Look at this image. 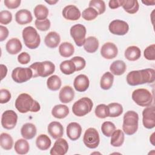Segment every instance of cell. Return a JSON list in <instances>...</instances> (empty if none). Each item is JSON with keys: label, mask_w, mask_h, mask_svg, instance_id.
<instances>
[{"label": "cell", "mask_w": 155, "mask_h": 155, "mask_svg": "<svg viewBox=\"0 0 155 155\" xmlns=\"http://www.w3.org/2000/svg\"><path fill=\"white\" fill-rule=\"evenodd\" d=\"M126 80L131 86L153 83L155 81V71L153 68L131 71L127 74Z\"/></svg>", "instance_id": "obj_1"}, {"label": "cell", "mask_w": 155, "mask_h": 155, "mask_svg": "<svg viewBox=\"0 0 155 155\" xmlns=\"http://www.w3.org/2000/svg\"><path fill=\"white\" fill-rule=\"evenodd\" d=\"M15 107L21 113L28 111L38 112L41 109L40 104L27 93L20 94L15 101Z\"/></svg>", "instance_id": "obj_2"}, {"label": "cell", "mask_w": 155, "mask_h": 155, "mask_svg": "<svg viewBox=\"0 0 155 155\" xmlns=\"http://www.w3.org/2000/svg\"><path fill=\"white\" fill-rule=\"evenodd\" d=\"M29 68L32 70L33 78L38 76L45 78L53 74L55 71L54 64L48 61L35 62Z\"/></svg>", "instance_id": "obj_3"}, {"label": "cell", "mask_w": 155, "mask_h": 155, "mask_svg": "<svg viewBox=\"0 0 155 155\" xmlns=\"http://www.w3.org/2000/svg\"><path fill=\"white\" fill-rule=\"evenodd\" d=\"M139 115L134 111H127L123 117L122 130L127 135L134 134L138 129Z\"/></svg>", "instance_id": "obj_4"}, {"label": "cell", "mask_w": 155, "mask_h": 155, "mask_svg": "<svg viewBox=\"0 0 155 155\" xmlns=\"http://www.w3.org/2000/svg\"><path fill=\"white\" fill-rule=\"evenodd\" d=\"M22 35L24 44L28 48L35 49L40 45V36L34 27L28 26L24 28L22 30Z\"/></svg>", "instance_id": "obj_5"}, {"label": "cell", "mask_w": 155, "mask_h": 155, "mask_svg": "<svg viewBox=\"0 0 155 155\" xmlns=\"http://www.w3.org/2000/svg\"><path fill=\"white\" fill-rule=\"evenodd\" d=\"M132 99L140 107H149L151 105L153 97L150 91L145 88H138L133 91Z\"/></svg>", "instance_id": "obj_6"}, {"label": "cell", "mask_w": 155, "mask_h": 155, "mask_svg": "<svg viewBox=\"0 0 155 155\" xmlns=\"http://www.w3.org/2000/svg\"><path fill=\"white\" fill-rule=\"evenodd\" d=\"M93 106L92 101L87 97H84L74 103L72 107V111L76 116H84L91 111Z\"/></svg>", "instance_id": "obj_7"}, {"label": "cell", "mask_w": 155, "mask_h": 155, "mask_svg": "<svg viewBox=\"0 0 155 155\" xmlns=\"http://www.w3.org/2000/svg\"><path fill=\"white\" fill-rule=\"evenodd\" d=\"M83 142L85 145L90 149L96 148L100 142L98 131L94 128H88L84 135Z\"/></svg>", "instance_id": "obj_8"}, {"label": "cell", "mask_w": 155, "mask_h": 155, "mask_svg": "<svg viewBox=\"0 0 155 155\" xmlns=\"http://www.w3.org/2000/svg\"><path fill=\"white\" fill-rule=\"evenodd\" d=\"M70 33L77 46L81 47L84 45L87 33L86 28L84 25L78 24L73 25L70 28Z\"/></svg>", "instance_id": "obj_9"}, {"label": "cell", "mask_w": 155, "mask_h": 155, "mask_svg": "<svg viewBox=\"0 0 155 155\" xmlns=\"http://www.w3.org/2000/svg\"><path fill=\"white\" fill-rule=\"evenodd\" d=\"M12 78L16 83H24L33 78V72L29 67H16L12 71Z\"/></svg>", "instance_id": "obj_10"}, {"label": "cell", "mask_w": 155, "mask_h": 155, "mask_svg": "<svg viewBox=\"0 0 155 155\" xmlns=\"http://www.w3.org/2000/svg\"><path fill=\"white\" fill-rule=\"evenodd\" d=\"M18 115L12 110L5 111L1 116V125L2 127L7 130L14 128L17 124Z\"/></svg>", "instance_id": "obj_11"}, {"label": "cell", "mask_w": 155, "mask_h": 155, "mask_svg": "<svg viewBox=\"0 0 155 155\" xmlns=\"http://www.w3.org/2000/svg\"><path fill=\"white\" fill-rule=\"evenodd\" d=\"M110 33L118 36H123L127 34L129 30V25L124 21L116 19L112 21L108 26Z\"/></svg>", "instance_id": "obj_12"}, {"label": "cell", "mask_w": 155, "mask_h": 155, "mask_svg": "<svg viewBox=\"0 0 155 155\" xmlns=\"http://www.w3.org/2000/svg\"><path fill=\"white\" fill-rule=\"evenodd\" d=\"M142 123L145 128L152 129L155 127V108L147 107L142 111Z\"/></svg>", "instance_id": "obj_13"}, {"label": "cell", "mask_w": 155, "mask_h": 155, "mask_svg": "<svg viewBox=\"0 0 155 155\" xmlns=\"http://www.w3.org/2000/svg\"><path fill=\"white\" fill-rule=\"evenodd\" d=\"M68 150V144L67 140L63 138H58L54 142L53 147L51 148L50 154L51 155H64Z\"/></svg>", "instance_id": "obj_14"}, {"label": "cell", "mask_w": 155, "mask_h": 155, "mask_svg": "<svg viewBox=\"0 0 155 155\" xmlns=\"http://www.w3.org/2000/svg\"><path fill=\"white\" fill-rule=\"evenodd\" d=\"M118 53V49L116 45L112 42L105 43L101 48L102 56L107 59H112L116 57Z\"/></svg>", "instance_id": "obj_15"}, {"label": "cell", "mask_w": 155, "mask_h": 155, "mask_svg": "<svg viewBox=\"0 0 155 155\" xmlns=\"http://www.w3.org/2000/svg\"><path fill=\"white\" fill-rule=\"evenodd\" d=\"M62 14L65 19L69 21H77L81 16L80 10L74 5H68L65 6L62 10Z\"/></svg>", "instance_id": "obj_16"}, {"label": "cell", "mask_w": 155, "mask_h": 155, "mask_svg": "<svg viewBox=\"0 0 155 155\" xmlns=\"http://www.w3.org/2000/svg\"><path fill=\"white\" fill-rule=\"evenodd\" d=\"M66 133L70 140L73 141L76 140L81 137L82 133L81 126L77 122H70L67 126Z\"/></svg>", "instance_id": "obj_17"}, {"label": "cell", "mask_w": 155, "mask_h": 155, "mask_svg": "<svg viewBox=\"0 0 155 155\" xmlns=\"http://www.w3.org/2000/svg\"><path fill=\"white\" fill-rule=\"evenodd\" d=\"M90 81L85 74H79L77 76L73 82L75 90L79 92L85 91L89 87Z\"/></svg>", "instance_id": "obj_18"}, {"label": "cell", "mask_w": 155, "mask_h": 155, "mask_svg": "<svg viewBox=\"0 0 155 155\" xmlns=\"http://www.w3.org/2000/svg\"><path fill=\"white\" fill-rule=\"evenodd\" d=\"M47 131L50 136L54 139L61 137L64 134L63 126L60 122L56 121L51 122L48 124Z\"/></svg>", "instance_id": "obj_19"}, {"label": "cell", "mask_w": 155, "mask_h": 155, "mask_svg": "<svg viewBox=\"0 0 155 155\" xmlns=\"http://www.w3.org/2000/svg\"><path fill=\"white\" fill-rule=\"evenodd\" d=\"M15 20L20 25H25L30 23L33 20L31 12L27 9H21L15 14Z\"/></svg>", "instance_id": "obj_20"}, {"label": "cell", "mask_w": 155, "mask_h": 155, "mask_svg": "<svg viewBox=\"0 0 155 155\" xmlns=\"http://www.w3.org/2000/svg\"><path fill=\"white\" fill-rule=\"evenodd\" d=\"M74 97V92L73 88L70 86L66 85L62 88L59 93V99L63 104L70 102Z\"/></svg>", "instance_id": "obj_21"}, {"label": "cell", "mask_w": 155, "mask_h": 155, "mask_svg": "<svg viewBox=\"0 0 155 155\" xmlns=\"http://www.w3.org/2000/svg\"><path fill=\"white\" fill-rule=\"evenodd\" d=\"M22 48V45L20 40L16 38L8 40L5 45L6 50L10 54H16L19 53Z\"/></svg>", "instance_id": "obj_22"}, {"label": "cell", "mask_w": 155, "mask_h": 155, "mask_svg": "<svg viewBox=\"0 0 155 155\" xmlns=\"http://www.w3.org/2000/svg\"><path fill=\"white\" fill-rule=\"evenodd\" d=\"M61 41L60 35L56 31L49 32L45 37L44 43L47 47L50 48H56Z\"/></svg>", "instance_id": "obj_23"}, {"label": "cell", "mask_w": 155, "mask_h": 155, "mask_svg": "<svg viewBox=\"0 0 155 155\" xmlns=\"http://www.w3.org/2000/svg\"><path fill=\"white\" fill-rule=\"evenodd\" d=\"M37 130L35 125L31 123L24 124L21 129V136L25 139H33L36 134Z\"/></svg>", "instance_id": "obj_24"}, {"label": "cell", "mask_w": 155, "mask_h": 155, "mask_svg": "<svg viewBox=\"0 0 155 155\" xmlns=\"http://www.w3.org/2000/svg\"><path fill=\"white\" fill-rule=\"evenodd\" d=\"M99 41L94 36H89L85 39L84 44V50L90 53L96 52L99 48Z\"/></svg>", "instance_id": "obj_25"}, {"label": "cell", "mask_w": 155, "mask_h": 155, "mask_svg": "<svg viewBox=\"0 0 155 155\" xmlns=\"http://www.w3.org/2000/svg\"><path fill=\"white\" fill-rule=\"evenodd\" d=\"M69 114V108L65 105L58 104L53 107L51 110V114L57 119H63Z\"/></svg>", "instance_id": "obj_26"}, {"label": "cell", "mask_w": 155, "mask_h": 155, "mask_svg": "<svg viewBox=\"0 0 155 155\" xmlns=\"http://www.w3.org/2000/svg\"><path fill=\"white\" fill-rule=\"evenodd\" d=\"M124 56L128 61H137L140 58L141 56L140 49L137 46H130L125 50Z\"/></svg>", "instance_id": "obj_27"}, {"label": "cell", "mask_w": 155, "mask_h": 155, "mask_svg": "<svg viewBox=\"0 0 155 155\" xmlns=\"http://www.w3.org/2000/svg\"><path fill=\"white\" fill-rule=\"evenodd\" d=\"M127 66L125 63L121 60H116L111 63L110 67L111 73L116 76L123 74L126 71Z\"/></svg>", "instance_id": "obj_28"}, {"label": "cell", "mask_w": 155, "mask_h": 155, "mask_svg": "<svg viewBox=\"0 0 155 155\" xmlns=\"http://www.w3.org/2000/svg\"><path fill=\"white\" fill-rule=\"evenodd\" d=\"M125 136L124 131L120 129L115 130L111 136L110 143L113 147H119L124 143Z\"/></svg>", "instance_id": "obj_29"}, {"label": "cell", "mask_w": 155, "mask_h": 155, "mask_svg": "<svg viewBox=\"0 0 155 155\" xmlns=\"http://www.w3.org/2000/svg\"><path fill=\"white\" fill-rule=\"evenodd\" d=\"M122 7L129 14H134L139 8V2L136 0H122Z\"/></svg>", "instance_id": "obj_30"}, {"label": "cell", "mask_w": 155, "mask_h": 155, "mask_svg": "<svg viewBox=\"0 0 155 155\" xmlns=\"http://www.w3.org/2000/svg\"><path fill=\"white\" fill-rule=\"evenodd\" d=\"M51 142L49 137L46 134H40L39 135L36 140V147L42 151L47 150L51 146Z\"/></svg>", "instance_id": "obj_31"}, {"label": "cell", "mask_w": 155, "mask_h": 155, "mask_svg": "<svg viewBox=\"0 0 155 155\" xmlns=\"http://www.w3.org/2000/svg\"><path fill=\"white\" fill-rule=\"evenodd\" d=\"M74 46L70 42H62L59 47V53L60 55L64 58H69L71 56L74 54Z\"/></svg>", "instance_id": "obj_32"}, {"label": "cell", "mask_w": 155, "mask_h": 155, "mask_svg": "<svg viewBox=\"0 0 155 155\" xmlns=\"http://www.w3.org/2000/svg\"><path fill=\"white\" fill-rule=\"evenodd\" d=\"M114 81V76L113 74L107 71L101 77L100 81V86L101 88L103 90H107L111 88L113 85Z\"/></svg>", "instance_id": "obj_33"}, {"label": "cell", "mask_w": 155, "mask_h": 155, "mask_svg": "<svg viewBox=\"0 0 155 155\" xmlns=\"http://www.w3.org/2000/svg\"><path fill=\"white\" fill-rule=\"evenodd\" d=\"M15 151L19 154H25L30 150L29 143L25 139H19L15 143Z\"/></svg>", "instance_id": "obj_34"}, {"label": "cell", "mask_w": 155, "mask_h": 155, "mask_svg": "<svg viewBox=\"0 0 155 155\" xmlns=\"http://www.w3.org/2000/svg\"><path fill=\"white\" fill-rule=\"evenodd\" d=\"M1 147L5 150H10L13 145V140L12 136L6 133H2L0 136Z\"/></svg>", "instance_id": "obj_35"}, {"label": "cell", "mask_w": 155, "mask_h": 155, "mask_svg": "<svg viewBox=\"0 0 155 155\" xmlns=\"http://www.w3.org/2000/svg\"><path fill=\"white\" fill-rule=\"evenodd\" d=\"M33 12L35 16L39 21L46 19L48 15V10L47 7L42 4L37 5L35 7Z\"/></svg>", "instance_id": "obj_36"}, {"label": "cell", "mask_w": 155, "mask_h": 155, "mask_svg": "<svg viewBox=\"0 0 155 155\" xmlns=\"http://www.w3.org/2000/svg\"><path fill=\"white\" fill-rule=\"evenodd\" d=\"M60 70L61 72L66 75H70L76 71V66L71 60H66L62 62L60 64Z\"/></svg>", "instance_id": "obj_37"}, {"label": "cell", "mask_w": 155, "mask_h": 155, "mask_svg": "<svg viewBox=\"0 0 155 155\" xmlns=\"http://www.w3.org/2000/svg\"><path fill=\"white\" fill-rule=\"evenodd\" d=\"M62 85V81L60 78L57 75H52L47 79V85L49 90L51 91L58 90Z\"/></svg>", "instance_id": "obj_38"}, {"label": "cell", "mask_w": 155, "mask_h": 155, "mask_svg": "<svg viewBox=\"0 0 155 155\" xmlns=\"http://www.w3.org/2000/svg\"><path fill=\"white\" fill-rule=\"evenodd\" d=\"M109 110V117H118L123 112V107L121 104L116 102L109 104L108 105Z\"/></svg>", "instance_id": "obj_39"}, {"label": "cell", "mask_w": 155, "mask_h": 155, "mask_svg": "<svg viewBox=\"0 0 155 155\" xmlns=\"http://www.w3.org/2000/svg\"><path fill=\"white\" fill-rule=\"evenodd\" d=\"M116 130L115 125L110 121L104 122L101 126V131L106 137H111L113 133Z\"/></svg>", "instance_id": "obj_40"}, {"label": "cell", "mask_w": 155, "mask_h": 155, "mask_svg": "<svg viewBox=\"0 0 155 155\" xmlns=\"http://www.w3.org/2000/svg\"><path fill=\"white\" fill-rule=\"evenodd\" d=\"M89 7L94 8L98 13V15H102L105 12V4L104 1L91 0L89 2Z\"/></svg>", "instance_id": "obj_41"}, {"label": "cell", "mask_w": 155, "mask_h": 155, "mask_svg": "<svg viewBox=\"0 0 155 155\" xmlns=\"http://www.w3.org/2000/svg\"><path fill=\"white\" fill-rule=\"evenodd\" d=\"M94 113L95 115L100 119H104L107 117H109L108 107L105 104H99L96 107Z\"/></svg>", "instance_id": "obj_42"}, {"label": "cell", "mask_w": 155, "mask_h": 155, "mask_svg": "<svg viewBox=\"0 0 155 155\" xmlns=\"http://www.w3.org/2000/svg\"><path fill=\"white\" fill-rule=\"evenodd\" d=\"M97 12L92 7H88L85 8L82 13V18L86 21H92L97 18L98 16Z\"/></svg>", "instance_id": "obj_43"}, {"label": "cell", "mask_w": 155, "mask_h": 155, "mask_svg": "<svg viewBox=\"0 0 155 155\" xmlns=\"http://www.w3.org/2000/svg\"><path fill=\"white\" fill-rule=\"evenodd\" d=\"M35 25L36 28L39 30L42 31H45L50 28L51 23L48 19H46L42 21L36 19L35 22Z\"/></svg>", "instance_id": "obj_44"}, {"label": "cell", "mask_w": 155, "mask_h": 155, "mask_svg": "<svg viewBox=\"0 0 155 155\" xmlns=\"http://www.w3.org/2000/svg\"><path fill=\"white\" fill-rule=\"evenodd\" d=\"M143 56L147 60H155V45L154 44L149 45L143 51Z\"/></svg>", "instance_id": "obj_45"}, {"label": "cell", "mask_w": 155, "mask_h": 155, "mask_svg": "<svg viewBox=\"0 0 155 155\" xmlns=\"http://www.w3.org/2000/svg\"><path fill=\"white\" fill-rule=\"evenodd\" d=\"M76 66V71H79L84 69L86 65L85 60L81 56H74L70 59Z\"/></svg>", "instance_id": "obj_46"}, {"label": "cell", "mask_w": 155, "mask_h": 155, "mask_svg": "<svg viewBox=\"0 0 155 155\" xmlns=\"http://www.w3.org/2000/svg\"><path fill=\"white\" fill-rule=\"evenodd\" d=\"M12 20V14L8 10H2L0 12V23L7 25L11 22Z\"/></svg>", "instance_id": "obj_47"}, {"label": "cell", "mask_w": 155, "mask_h": 155, "mask_svg": "<svg viewBox=\"0 0 155 155\" xmlns=\"http://www.w3.org/2000/svg\"><path fill=\"white\" fill-rule=\"evenodd\" d=\"M11 93L7 89H1L0 90V103L5 104L7 103L11 99Z\"/></svg>", "instance_id": "obj_48"}, {"label": "cell", "mask_w": 155, "mask_h": 155, "mask_svg": "<svg viewBox=\"0 0 155 155\" xmlns=\"http://www.w3.org/2000/svg\"><path fill=\"white\" fill-rule=\"evenodd\" d=\"M21 0H4V5L10 9H15L18 8L21 4Z\"/></svg>", "instance_id": "obj_49"}, {"label": "cell", "mask_w": 155, "mask_h": 155, "mask_svg": "<svg viewBox=\"0 0 155 155\" xmlns=\"http://www.w3.org/2000/svg\"><path fill=\"white\" fill-rule=\"evenodd\" d=\"M18 61L21 64H27L30 61V56L27 52H22L18 55Z\"/></svg>", "instance_id": "obj_50"}, {"label": "cell", "mask_w": 155, "mask_h": 155, "mask_svg": "<svg viewBox=\"0 0 155 155\" xmlns=\"http://www.w3.org/2000/svg\"><path fill=\"white\" fill-rule=\"evenodd\" d=\"M8 30L7 27L1 25H0V41H4L8 36Z\"/></svg>", "instance_id": "obj_51"}, {"label": "cell", "mask_w": 155, "mask_h": 155, "mask_svg": "<svg viewBox=\"0 0 155 155\" xmlns=\"http://www.w3.org/2000/svg\"><path fill=\"white\" fill-rule=\"evenodd\" d=\"M122 0H110L108 2V6L111 9H116L122 6Z\"/></svg>", "instance_id": "obj_52"}, {"label": "cell", "mask_w": 155, "mask_h": 155, "mask_svg": "<svg viewBox=\"0 0 155 155\" xmlns=\"http://www.w3.org/2000/svg\"><path fill=\"white\" fill-rule=\"evenodd\" d=\"M1 79L2 80L7 74V68L4 64H1Z\"/></svg>", "instance_id": "obj_53"}, {"label": "cell", "mask_w": 155, "mask_h": 155, "mask_svg": "<svg viewBox=\"0 0 155 155\" xmlns=\"http://www.w3.org/2000/svg\"><path fill=\"white\" fill-rule=\"evenodd\" d=\"M142 2L144 4L146 5H154L155 4V1L154 0H145V1H142Z\"/></svg>", "instance_id": "obj_54"}, {"label": "cell", "mask_w": 155, "mask_h": 155, "mask_svg": "<svg viewBox=\"0 0 155 155\" xmlns=\"http://www.w3.org/2000/svg\"><path fill=\"white\" fill-rule=\"evenodd\" d=\"M45 2H46L47 4H50V5H54V4H56V3L58 2V0H56V1L50 0V1H45Z\"/></svg>", "instance_id": "obj_55"}, {"label": "cell", "mask_w": 155, "mask_h": 155, "mask_svg": "<svg viewBox=\"0 0 155 155\" xmlns=\"http://www.w3.org/2000/svg\"><path fill=\"white\" fill-rule=\"evenodd\" d=\"M150 142H151V144L153 145H154V133H153L151 134V136L150 137Z\"/></svg>", "instance_id": "obj_56"}]
</instances>
